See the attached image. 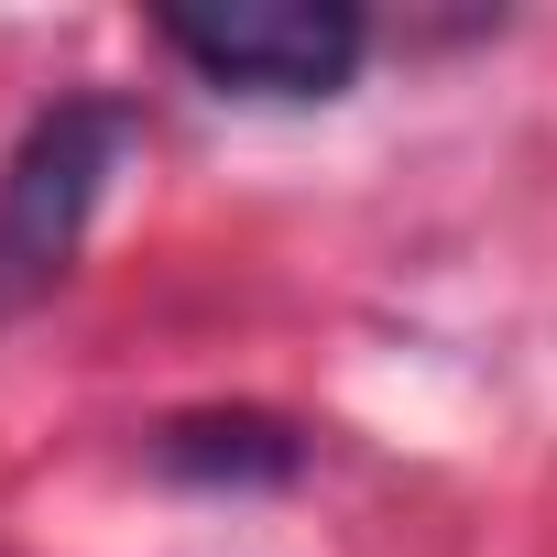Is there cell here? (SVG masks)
<instances>
[{
  "label": "cell",
  "mask_w": 557,
  "mask_h": 557,
  "mask_svg": "<svg viewBox=\"0 0 557 557\" xmlns=\"http://www.w3.org/2000/svg\"><path fill=\"white\" fill-rule=\"evenodd\" d=\"M121 153H132L121 99H55L12 143V164H0V318H23L34 296L66 285V262L88 251V219H99Z\"/></svg>",
  "instance_id": "1"
},
{
  "label": "cell",
  "mask_w": 557,
  "mask_h": 557,
  "mask_svg": "<svg viewBox=\"0 0 557 557\" xmlns=\"http://www.w3.org/2000/svg\"><path fill=\"white\" fill-rule=\"evenodd\" d=\"M175 66L219 99H339L372 55V23L350 0H219V12H164L153 23Z\"/></svg>",
  "instance_id": "2"
},
{
  "label": "cell",
  "mask_w": 557,
  "mask_h": 557,
  "mask_svg": "<svg viewBox=\"0 0 557 557\" xmlns=\"http://www.w3.org/2000/svg\"><path fill=\"white\" fill-rule=\"evenodd\" d=\"M153 470L186 481V492H285L307 470V437L285 416H251V405H208V416H175L153 426Z\"/></svg>",
  "instance_id": "3"
}]
</instances>
